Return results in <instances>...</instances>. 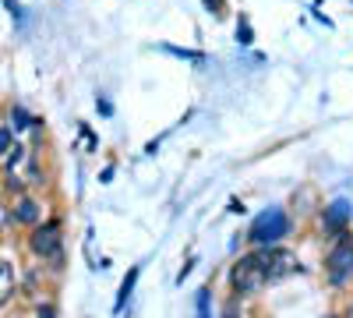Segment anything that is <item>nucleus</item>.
<instances>
[{
  "mask_svg": "<svg viewBox=\"0 0 353 318\" xmlns=\"http://www.w3.org/2000/svg\"><path fill=\"white\" fill-rule=\"evenodd\" d=\"M258 262H261V269H265V283H276V279H283V276H290V272H297L301 269V262H297V255L293 251H283V248H261L258 251Z\"/></svg>",
  "mask_w": 353,
  "mask_h": 318,
  "instance_id": "7ed1b4c3",
  "label": "nucleus"
},
{
  "mask_svg": "<svg viewBox=\"0 0 353 318\" xmlns=\"http://www.w3.org/2000/svg\"><path fill=\"white\" fill-rule=\"evenodd\" d=\"M8 191H14V195H21V177L11 170V177H8Z\"/></svg>",
  "mask_w": 353,
  "mask_h": 318,
  "instance_id": "6ab92c4d",
  "label": "nucleus"
},
{
  "mask_svg": "<svg viewBox=\"0 0 353 318\" xmlns=\"http://www.w3.org/2000/svg\"><path fill=\"white\" fill-rule=\"evenodd\" d=\"M11 294H14V269L8 262H0V304L11 301Z\"/></svg>",
  "mask_w": 353,
  "mask_h": 318,
  "instance_id": "9d476101",
  "label": "nucleus"
},
{
  "mask_svg": "<svg viewBox=\"0 0 353 318\" xmlns=\"http://www.w3.org/2000/svg\"><path fill=\"white\" fill-rule=\"evenodd\" d=\"M353 219V206H350V201L346 198H336L332 201V206L325 209V216H321V230H325V234H343V230H346V223Z\"/></svg>",
  "mask_w": 353,
  "mask_h": 318,
  "instance_id": "423d86ee",
  "label": "nucleus"
},
{
  "mask_svg": "<svg viewBox=\"0 0 353 318\" xmlns=\"http://www.w3.org/2000/svg\"><path fill=\"white\" fill-rule=\"evenodd\" d=\"M286 234H290V216L272 206V209H265V212H258V216L251 219L248 241H251L254 248H272V244H279Z\"/></svg>",
  "mask_w": 353,
  "mask_h": 318,
  "instance_id": "f257e3e1",
  "label": "nucleus"
},
{
  "mask_svg": "<svg viewBox=\"0 0 353 318\" xmlns=\"http://www.w3.org/2000/svg\"><path fill=\"white\" fill-rule=\"evenodd\" d=\"M237 43H241V46H251V43H254V32H251V21H248L244 14H241V21H237Z\"/></svg>",
  "mask_w": 353,
  "mask_h": 318,
  "instance_id": "f8f14e48",
  "label": "nucleus"
},
{
  "mask_svg": "<svg viewBox=\"0 0 353 318\" xmlns=\"http://www.w3.org/2000/svg\"><path fill=\"white\" fill-rule=\"evenodd\" d=\"M350 318H353V311H350Z\"/></svg>",
  "mask_w": 353,
  "mask_h": 318,
  "instance_id": "393cba45",
  "label": "nucleus"
},
{
  "mask_svg": "<svg viewBox=\"0 0 353 318\" xmlns=\"http://www.w3.org/2000/svg\"><path fill=\"white\" fill-rule=\"evenodd\" d=\"M39 121L32 117V113H28L21 103H14L11 106V131H28V128H36Z\"/></svg>",
  "mask_w": 353,
  "mask_h": 318,
  "instance_id": "6e6552de",
  "label": "nucleus"
},
{
  "mask_svg": "<svg viewBox=\"0 0 353 318\" xmlns=\"http://www.w3.org/2000/svg\"><path fill=\"white\" fill-rule=\"evenodd\" d=\"M325 272H329V283H336V286H343L346 279H353V241L346 234H339V244L329 251Z\"/></svg>",
  "mask_w": 353,
  "mask_h": 318,
  "instance_id": "20e7f679",
  "label": "nucleus"
},
{
  "mask_svg": "<svg viewBox=\"0 0 353 318\" xmlns=\"http://www.w3.org/2000/svg\"><path fill=\"white\" fill-rule=\"evenodd\" d=\"M230 212H237V216H244V201H237V198H233V201H230Z\"/></svg>",
  "mask_w": 353,
  "mask_h": 318,
  "instance_id": "4be33fe9",
  "label": "nucleus"
},
{
  "mask_svg": "<svg viewBox=\"0 0 353 318\" xmlns=\"http://www.w3.org/2000/svg\"><path fill=\"white\" fill-rule=\"evenodd\" d=\"M32 251L39 258H50L53 266H61L64 262V255H61V223L57 219H46V223H36L32 226Z\"/></svg>",
  "mask_w": 353,
  "mask_h": 318,
  "instance_id": "f03ea898",
  "label": "nucleus"
},
{
  "mask_svg": "<svg viewBox=\"0 0 353 318\" xmlns=\"http://www.w3.org/2000/svg\"><path fill=\"white\" fill-rule=\"evenodd\" d=\"M25 152H28L25 146H14V149H8V152H4V166H8V170H14V166L25 159Z\"/></svg>",
  "mask_w": 353,
  "mask_h": 318,
  "instance_id": "ddd939ff",
  "label": "nucleus"
},
{
  "mask_svg": "<svg viewBox=\"0 0 353 318\" xmlns=\"http://www.w3.org/2000/svg\"><path fill=\"white\" fill-rule=\"evenodd\" d=\"M96 110L103 113V117H113V103L106 96H96Z\"/></svg>",
  "mask_w": 353,
  "mask_h": 318,
  "instance_id": "f3484780",
  "label": "nucleus"
},
{
  "mask_svg": "<svg viewBox=\"0 0 353 318\" xmlns=\"http://www.w3.org/2000/svg\"><path fill=\"white\" fill-rule=\"evenodd\" d=\"M11 138H14V131H11V128H0V156H4V152L11 149Z\"/></svg>",
  "mask_w": 353,
  "mask_h": 318,
  "instance_id": "dca6fc26",
  "label": "nucleus"
},
{
  "mask_svg": "<svg viewBox=\"0 0 353 318\" xmlns=\"http://www.w3.org/2000/svg\"><path fill=\"white\" fill-rule=\"evenodd\" d=\"M205 8H209V14H216V18L226 14V4H223V0H205Z\"/></svg>",
  "mask_w": 353,
  "mask_h": 318,
  "instance_id": "a211bd4d",
  "label": "nucleus"
},
{
  "mask_svg": "<svg viewBox=\"0 0 353 318\" xmlns=\"http://www.w3.org/2000/svg\"><path fill=\"white\" fill-rule=\"evenodd\" d=\"M4 223H11V212H8V206H0V226Z\"/></svg>",
  "mask_w": 353,
  "mask_h": 318,
  "instance_id": "5701e85b",
  "label": "nucleus"
},
{
  "mask_svg": "<svg viewBox=\"0 0 353 318\" xmlns=\"http://www.w3.org/2000/svg\"><path fill=\"white\" fill-rule=\"evenodd\" d=\"M198 318H212V311H209V286H201V290H198Z\"/></svg>",
  "mask_w": 353,
  "mask_h": 318,
  "instance_id": "4468645a",
  "label": "nucleus"
},
{
  "mask_svg": "<svg viewBox=\"0 0 353 318\" xmlns=\"http://www.w3.org/2000/svg\"><path fill=\"white\" fill-rule=\"evenodd\" d=\"M113 173H117V166H106V170L99 173V181H103V184H110V181H113Z\"/></svg>",
  "mask_w": 353,
  "mask_h": 318,
  "instance_id": "412c9836",
  "label": "nucleus"
},
{
  "mask_svg": "<svg viewBox=\"0 0 353 318\" xmlns=\"http://www.w3.org/2000/svg\"><path fill=\"white\" fill-rule=\"evenodd\" d=\"M233 290L237 294H258L261 286H265V269H261V262H258V255H248V258H241L237 266H233Z\"/></svg>",
  "mask_w": 353,
  "mask_h": 318,
  "instance_id": "39448f33",
  "label": "nucleus"
},
{
  "mask_svg": "<svg viewBox=\"0 0 353 318\" xmlns=\"http://www.w3.org/2000/svg\"><path fill=\"white\" fill-rule=\"evenodd\" d=\"M138 272H141V269L134 266V269H131V272L124 276V283H121V294H117V304H113V311H117V315H121V311H124V304H128V297L134 294V283H138Z\"/></svg>",
  "mask_w": 353,
  "mask_h": 318,
  "instance_id": "1a4fd4ad",
  "label": "nucleus"
},
{
  "mask_svg": "<svg viewBox=\"0 0 353 318\" xmlns=\"http://www.w3.org/2000/svg\"><path fill=\"white\" fill-rule=\"evenodd\" d=\"M11 219H14V223H25V226H36V223H39V206H36L32 198H18Z\"/></svg>",
  "mask_w": 353,
  "mask_h": 318,
  "instance_id": "0eeeda50",
  "label": "nucleus"
},
{
  "mask_svg": "<svg viewBox=\"0 0 353 318\" xmlns=\"http://www.w3.org/2000/svg\"><path fill=\"white\" fill-rule=\"evenodd\" d=\"M163 53H170V57H181V61H191V64H205V61H209V57H205V53H198V50H184V46H159Z\"/></svg>",
  "mask_w": 353,
  "mask_h": 318,
  "instance_id": "9b49d317",
  "label": "nucleus"
},
{
  "mask_svg": "<svg viewBox=\"0 0 353 318\" xmlns=\"http://www.w3.org/2000/svg\"><path fill=\"white\" fill-rule=\"evenodd\" d=\"M36 318H57V308L53 304H46V308H39V315Z\"/></svg>",
  "mask_w": 353,
  "mask_h": 318,
  "instance_id": "aec40b11",
  "label": "nucleus"
},
{
  "mask_svg": "<svg viewBox=\"0 0 353 318\" xmlns=\"http://www.w3.org/2000/svg\"><path fill=\"white\" fill-rule=\"evenodd\" d=\"M4 8H8V11H11V18H14V21H18V25H21V21H25V8H21V4H18V0H4Z\"/></svg>",
  "mask_w": 353,
  "mask_h": 318,
  "instance_id": "2eb2a0df",
  "label": "nucleus"
},
{
  "mask_svg": "<svg viewBox=\"0 0 353 318\" xmlns=\"http://www.w3.org/2000/svg\"><path fill=\"white\" fill-rule=\"evenodd\" d=\"M223 318H237V304H230V308H226V315H223Z\"/></svg>",
  "mask_w": 353,
  "mask_h": 318,
  "instance_id": "b1692460",
  "label": "nucleus"
}]
</instances>
